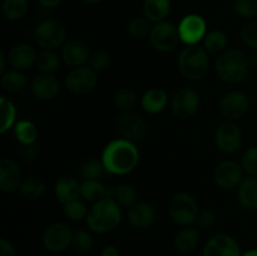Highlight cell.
<instances>
[{"label": "cell", "mask_w": 257, "mask_h": 256, "mask_svg": "<svg viewBox=\"0 0 257 256\" xmlns=\"http://www.w3.org/2000/svg\"><path fill=\"white\" fill-rule=\"evenodd\" d=\"M250 108V98L242 90H232L223 95L218 110L226 120L235 122L242 118Z\"/></svg>", "instance_id": "11"}, {"label": "cell", "mask_w": 257, "mask_h": 256, "mask_svg": "<svg viewBox=\"0 0 257 256\" xmlns=\"http://www.w3.org/2000/svg\"><path fill=\"white\" fill-rule=\"evenodd\" d=\"M14 136L19 145H30L37 143L38 128L32 120L22 119L14 125Z\"/></svg>", "instance_id": "31"}, {"label": "cell", "mask_w": 257, "mask_h": 256, "mask_svg": "<svg viewBox=\"0 0 257 256\" xmlns=\"http://www.w3.org/2000/svg\"><path fill=\"white\" fill-rule=\"evenodd\" d=\"M100 256H119V251L115 246H105L102 251V255Z\"/></svg>", "instance_id": "49"}, {"label": "cell", "mask_w": 257, "mask_h": 256, "mask_svg": "<svg viewBox=\"0 0 257 256\" xmlns=\"http://www.w3.org/2000/svg\"><path fill=\"white\" fill-rule=\"evenodd\" d=\"M22 181L19 165L12 158H3L0 161V190L3 192L19 190Z\"/></svg>", "instance_id": "21"}, {"label": "cell", "mask_w": 257, "mask_h": 256, "mask_svg": "<svg viewBox=\"0 0 257 256\" xmlns=\"http://www.w3.org/2000/svg\"><path fill=\"white\" fill-rule=\"evenodd\" d=\"M115 130L120 138L137 143L148 136V123L143 117L133 112L123 113L115 120Z\"/></svg>", "instance_id": "7"}, {"label": "cell", "mask_w": 257, "mask_h": 256, "mask_svg": "<svg viewBox=\"0 0 257 256\" xmlns=\"http://www.w3.org/2000/svg\"><path fill=\"white\" fill-rule=\"evenodd\" d=\"M168 104V94L162 88H151L146 90L141 99L143 110L148 114H158L163 112Z\"/></svg>", "instance_id": "22"}, {"label": "cell", "mask_w": 257, "mask_h": 256, "mask_svg": "<svg viewBox=\"0 0 257 256\" xmlns=\"http://www.w3.org/2000/svg\"><path fill=\"white\" fill-rule=\"evenodd\" d=\"M84 2L89 5H95V4H98V3L102 2V0H84Z\"/></svg>", "instance_id": "53"}, {"label": "cell", "mask_w": 257, "mask_h": 256, "mask_svg": "<svg viewBox=\"0 0 257 256\" xmlns=\"http://www.w3.org/2000/svg\"><path fill=\"white\" fill-rule=\"evenodd\" d=\"M242 131L235 122L227 120V122L218 125V128L216 130V147L226 155H231V153H235L236 151H238V148L242 145Z\"/></svg>", "instance_id": "15"}, {"label": "cell", "mask_w": 257, "mask_h": 256, "mask_svg": "<svg viewBox=\"0 0 257 256\" xmlns=\"http://www.w3.org/2000/svg\"><path fill=\"white\" fill-rule=\"evenodd\" d=\"M178 34L185 45H196L203 42L207 34L206 20L198 14H188L178 24Z\"/></svg>", "instance_id": "12"}, {"label": "cell", "mask_w": 257, "mask_h": 256, "mask_svg": "<svg viewBox=\"0 0 257 256\" xmlns=\"http://www.w3.org/2000/svg\"><path fill=\"white\" fill-rule=\"evenodd\" d=\"M15 248L12 243L5 238L0 240V256H15Z\"/></svg>", "instance_id": "47"}, {"label": "cell", "mask_w": 257, "mask_h": 256, "mask_svg": "<svg viewBox=\"0 0 257 256\" xmlns=\"http://www.w3.org/2000/svg\"><path fill=\"white\" fill-rule=\"evenodd\" d=\"M7 60L8 57L4 54V52L0 53V73H5L7 72Z\"/></svg>", "instance_id": "50"}, {"label": "cell", "mask_w": 257, "mask_h": 256, "mask_svg": "<svg viewBox=\"0 0 257 256\" xmlns=\"http://www.w3.org/2000/svg\"><path fill=\"white\" fill-rule=\"evenodd\" d=\"M107 197L115 201L120 207L130 208L138 201V193L135 186L130 183H120V185L108 187Z\"/></svg>", "instance_id": "25"}, {"label": "cell", "mask_w": 257, "mask_h": 256, "mask_svg": "<svg viewBox=\"0 0 257 256\" xmlns=\"http://www.w3.org/2000/svg\"><path fill=\"white\" fill-rule=\"evenodd\" d=\"M0 110H2V127L0 132L4 135L13 125L17 124V108L14 103L7 97L0 98Z\"/></svg>", "instance_id": "34"}, {"label": "cell", "mask_w": 257, "mask_h": 256, "mask_svg": "<svg viewBox=\"0 0 257 256\" xmlns=\"http://www.w3.org/2000/svg\"><path fill=\"white\" fill-rule=\"evenodd\" d=\"M240 243L230 235L213 236L206 242L202 256H241Z\"/></svg>", "instance_id": "17"}, {"label": "cell", "mask_w": 257, "mask_h": 256, "mask_svg": "<svg viewBox=\"0 0 257 256\" xmlns=\"http://www.w3.org/2000/svg\"><path fill=\"white\" fill-rule=\"evenodd\" d=\"M37 50L29 43H19L15 44L12 49L8 53V63L12 67V69L24 70L29 69L32 65L35 64L37 62Z\"/></svg>", "instance_id": "20"}, {"label": "cell", "mask_w": 257, "mask_h": 256, "mask_svg": "<svg viewBox=\"0 0 257 256\" xmlns=\"http://www.w3.org/2000/svg\"><path fill=\"white\" fill-rule=\"evenodd\" d=\"M215 70L218 78L223 82L238 84L250 74V58L238 49H227L216 59Z\"/></svg>", "instance_id": "2"}, {"label": "cell", "mask_w": 257, "mask_h": 256, "mask_svg": "<svg viewBox=\"0 0 257 256\" xmlns=\"http://www.w3.org/2000/svg\"><path fill=\"white\" fill-rule=\"evenodd\" d=\"M243 167L236 161H223L218 163L213 172V180L216 185L222 190H233L237 188L243 181Z\"/></svg>", "instance_id": "14"}, {"label": "cell", "mask_w": 257, "mask_h": 256, "mask_svg": "<svg viewBox=\"0 0 257 256\" xmlns=\"http://www.w3.org/2000/svg\"><path fill=\"white\" fill-rule=\"evenodd\" d=\"M43 8H48V9H52V8L59 7L63 3V0H37Z\"/></svg>", "instance_id": "48"}, {"label": "cell", "mask_w": 257, "mask_h": 256, "mask_svg": "<svg viewBox=\"0 0 257 256\" xmlns=\"http://www.w3.org/2000/svg\"><path fill=\"white\" fill-rule=\"evenodd\" d=\"M241 39L247 47L257 49V19L248 20L241 28Z\"/></svg>", "instance_id": "42"}, {"label": "cell", "mask_w": 257, "mask_h": 256, "mask_svg": "<svg viewBox=\"0 0 257 256\" xmlns=\"http://www.w3.org/2000/svg\"><path fill=\"white\" fill-rule=\"evenodd\" d=\"M102 162L107 173L124 176L133 172L140 162V151L136 143L123 138L110 141L102 152Z\"/></svg>", "instance_id": "1"}, {"label": "cell", "mask_w": 257, "mask_h": 256, "mask_svg": "<svg viewBox=\"0 0 257 256\" xmlns=\"http://www.w3.org/2000/svg\"><path fill=\"white\" fill-rule=\"evenodd\" d=\"M250 64H251V68H253V69H257V49L253 50V53L251 54Z\"/></svg>", "instance_id": "51"}, {"label": "cell", "mask_w": 257, "mask_h": 256, "mask_svg": "<svg viewBox=\"0 0 257 256\" xmlns=\"http://www.w3.org/2000/svg\"><path fill=\"white\" fill-rule=\"evenodd\" d=\"M34 40L42 49L55 50L63 47L67 37V30L60 20L48 18L42 20L34 28Z\"/></svg>", "instance_id": "5"}, {"label": "cell", "mask_w": 257, "mask_h": 256, "mask_svg": "<svg viewBox=\"0 0 257 256\" xmlns=\"http://www.w3.org/2000/svg\"><path fill=\"white\" fill-rule=\"evenodd\" d=\"M28 0H4L3 2V14L10 22L20 20L28 12Z\"/></svg>", "instance_id": "35"}, {"label": "cell", "mask_w": 257, "mask_h": 256, "mask_svg": "<svg viewBox=\"0 0 257 256\" xmlns=\"http://www.w3.org/2000/svg\"><path fill=\"white\" fill-rule=\"evenodd\" d=\"M136 103H137V95L131 88L122 87L115 92L114 105L120 112H132L133 108L136 107Z\"/></svg>", "instance_id": "36"}, {"label": "cell", "mask_w": 257, "mask_h": 256, "mask_svg": "<svg viewBox=\"0 0 257 256\" xmlns=\"http://www.w3.org/2000/svg\"><path fill=\"white\" fill-rule=\"evenodd\" d=\"M54 193L57 200L63 205L69 201L77 200L80 196V182L70 176H62L55 182Z\"/></svg>", "instance_id": "23"}, {"label": "cell", "mask_w": 257, "mask_h": 256, "mask_svg": "<svg viewBox=\"0 0 257 256\" xmlns=\"http://www.w3.org/2000/svg\"><path fill=\"white\" fill-rule=\"evenodd\" d=\"M216 222V216L212 211L210 210H201L198 213V217L196 223L201 228H211Z\"/></svg>", "instance_id": "46"}, {"label": "cell", "mask_w": 257, "mask_h": 256, "mask_svg": "<svg viewBox=\"0 0 257 256\" xmlns=\"http://www.w3.org/2000/svg\"><path fill=\"white\" fill-rule=\"evenodd\" d=\"M74 232L72 228L63 222H54L45 228L43 233V246L50 252H63L73 245Z\"/></svg>", "instance_id": "10"}, {"label": "cell", "mask_w": 257, "mask_h": 256, "mask_svg": "<svg viewBox=\"0 0 257 256\" xmlns=\"http://www.w3.org/2000/svg\"><path fill=\"white\" fill-rule=\"evenodd\" d=\"M151 29H152V25H151V22L145 15L143 17H135L128 23L127 27L128 33L135 39H142V38L150 37Z\"/></svg>", "instance_id": "39"}, {"label": "cell", "mask_w": 257, "mask_h": 256, "mask_svg": "<svg viewBox=\"0 0 257 256\" xmlns=\"http://www.w3.org/2000/svg\"><path fill=\"white\" fill-rule=\"evenodd\" d=\"M237 201L243 208L257 211V176H248L243 178L237 187Z\"/></svg>", "instance_id": "24"}, {"label": "cell", "mask_w": 257, "mask_h": 256, "mask_svg": "<svg viewBox=\"0 0 257 256\" xmlns=\"http://www.w3.org/2000/svg\"><path fill=\"white\" fill-rule=\"evenodd\" d=\"M241 165L248 176H257V146H252L243 152Z\"/></svg>", "instance_id": "43"}, {"label": "cell", "mask_w": 257, "mask_h": 256, "mask_svg": "<svg viewBox=\"0 0 257 256\" xmlns=\"http://www.w3.org/2000/svg\"><path fill=\"white\" fill-rule=\"evenodd\" d=\"M30 92L37 99L43 102L52 100L60 93V82L54 74L42 73L30 82Z\"/></svg>", "instance_id": "18"}, {"label": "cell", "mask_w": 257, "mask_h": 256, "mask_svg": "<svg viewBox=\"0 0 257 256\" xmlns=\"http://www.w3.org/2000/svg\"><path fill=\"white\" fill-rule=\"evenodd\" d=\"M62 60L72 68L83 67L90 58V49L82 39H70L62 47Z\"/></svg>", "instance_id": "19"}, {"label": "cell", "mask_w": 257, "mask_h": 256, "mask_svg": "<svg viewBox=\"0 0 257 256\" xmlns=\"http://www.w3.org/2000/svg\"><path fill=\"white\" fill-rule=\"evenodd\" d=\"M208 54L210 53L203 48V45H185L177 59V67L181 75L192 82L205 78L210 69Z\"/></svg>", "instance_id": "4"}, {"label": "cell", "mask_w": 257, "mask_h": 256, "mask_svg": "<svg viewBox=\"0 0 257 256\" xmlns=\"http://www.w3.org/2000/svg\"><path fill=\"white\" fill-rule=\"evenodd\" d=\"M143 15L151 23H160L166 20L172 9L171 0H145L142 5Z\"/></svg>", "instance_id": "26"}, {"label": "cell", "mask_w": 257, "mask_h": 256, "mask_svg": "<svg viewBox=\"0 0 257 256\" xmlns=\"http://www.w3.org/2000/svg\"><path fill=\"white\" fill-rule=\"evenodd\" d=\"M105 172L107 171L102 160H97V158L84 161L79 167V173L83 180H100V177Z\"/></svg>", "instance_id": "37"}, {"label": "cell", "mask_w": 257, "mask_h": 256, "mask_svg": "<svg viewBox=\"0 0 257 256\" xmlns=\"http://www.w3.org/2000/svg\"><path fill=\"white\" fill-rule=\"evenodd\" d=\"M88 208L85 206V203L83 201H80L79 198L77 200L69 201V202L64 203L63 205V212L67 216V218H69L70 221H74V222H79L87 218L88 216Z\"/></svg>", "instance_id": "38"}, {"label": "cell", "mask_w": 257, "mask_h": 256, "mask_svg": "<svg viewBox=\"0 0 257 256\" xmlns=\"http://www.w3.org/2000/svg\"><path fill=\"white\" fill-rule=\"evenodd\" d=\"M227 45V35L225 32L220 29H213L207 32L205 39H203V48L210 54H218L225 52Z\"/></svg>", "instance_id": "33"}, {"label": "cell", "mask_w": 257, "mask_h": 256, "mask_svg": "<svg viewBox=\"0 0 257 256\" xmlns=\"http://www.w3.org/2000/svg\"><path fill=\"white\" fill-rule=\"evenodd\" d=\"M35 64H37L38 69L44 74H53L59 69L60 58L54 50L42 49L38 53Z\"/></svg>", "instance_id": "32"}, {"label": "cell", "mask_w": 257, "mask_h": 256, "mask_svg": "<svg viewBox=\"0 0 257 256\" xmlns=\"http://www.w3.org/2000/svg\"><path fill=\"white\" fill-rule=\"evenodd\" d=\"M73 246L79 252H87L93 247V237L85 230H78L73 236Z\"/></svg>", "instance_id": "44"}, {"label": "cell", "mask_w": 257, "mask_h": 256, "mask_svg": "<svg viewBox=\"0 0 257 256\" xmlns=\"http://www.w3.org/2000/svg\"><path fill=\"white\" fill-rule=\"evenodd\" d=\"M200 241V233L195 227L182 228L175 237V248L180 253H190L197 247Z\"/></svg>", "instance_id": "27"}, {"label": "cell", "mask_w": 257, "mask_h": 256, "mask_svg": "<svg viewBox=\"0 0 257 256\" xmlns=\"http://www.w3.org/2000/svg\"><path fill=\"white\" fill-rule=\"evenodd\" d=\"M18 191H19L20 196L25 200L35 201L44 195L45 183L42 178L37 177V176H29L22 181Z\"/></svg>", "instance_id": "29"}, {"label": "cell", "mask_w": 257, "mask_h": 256, "mask_svg": "<svg viewBox=\"0 0 257 256\" xmlns=\"http://www.w3.org/2000/svg\"><path fill=\"white\" fill-rule=\"evenodd\" d=\"M233 10L238 17L246 20H253L257 18V0H235Z\"/></svg>", "instance_id": "40"}, {"label": "cell", "mask_w": 257, "mask_h": 256, "mask_svg": "<svg viewBox=\"0 0 257 256\" xmlns=\"http://www.w3.org/2000/svg\"><path fill=\"white\" fill-rule=\"evenodd\" d=\"M108 187L100 180H83L80 182V196L84 201L95 203L107 197Z\"/></svg>", "instance_id": "28"}, {"label": "cell", "mask_w": 257, "mask_h": 256, "mask_svg": "<svg viewBox=\"0 0 257 256\" xmlns=\"http://www.w3.org/2000/svg\"><path fill=\"white\" fill-rule=\"evenodd\" d=\"M148 38H150L152 47L161 53L172 52L177 48L178 43L181 42L178 28L167 20L155 23V25H152Z\"/></svg>", "instance_id": "8"}, {"label": "cell", "mask_w": 257, "mask_h": 256, "mask_svg": "<svg viewBox=\"0 0 257 256\" xmlns=\"http://www.w3.org/2000/svg\"><path fill=\"white\" fill-rule=\"evenodd\" d=\"M241 256H257V248H251V250L246 251V252L242 253Z\"/></svg>", "instance_id": "52"}, {"label": "cell", "mask_w": 257, "mask_h": 256, "mask_svg": "<svg viewBox=\"0 0 257 256\" xmlns=\"http://www.w3.org/2000/svg\"><path fill=\"white\" fill-rule=\"evenodd\" d=\"M168 211L173 222L183 227H188L196 223L201 210L192 195L187 192H180L172 197Z\"/></svg>", "instance_id": "6"}, {"label": "cell", "mask_w": 257, "mask_h": 256, "mask_svg": "<svg viewBox=\"0 0 257 256\" xmlns=\"http://www.w3.org/2000/svg\"><path fill=\"white\" fill-rule=\"evenodd\" d=\"M88 62H89V67L93 70L99 73L109 67L110 62H112V55H110V53L108 50L98 49L93 54H90V58Z\"/></svg>", "instance_id": "41"}, {"label": "cell", "mask_w": 257, "mask_h": 256, "mask_svg": "<svg viewBox=\"0 0 257 256\" xmlns=\"http://www.w3.org/2000/svg\"><path fill=\"white\" fill-rule=\"evenodd\" d=\"M127 218L132 227L137 230H147L152 227L157 220V211L152 203L147 201H137L128 208Z\"/></svg>", "instance_id": "16"}, {"label": "cell", "mask_w": 257, "mask_h": 256, "mask_svg": "<svg viewBox=\"0 0 257 256\" xmlns=\"http://www.w3.org/2000/svg\"><path fill=\"white\" fill-rule=\"evenodd\" d=\"M200 104V95L192 88H182L177 90L171 99V109L180 119H187L195 115Z\"/></svg>", "instance_id": "13"}, {"label": "cell", "mask_w": 257, "mask_h": 256, "mask_svg": "<svg viewBox=\"0 0 257 256\" xmlns=\"http://www.w3.org/2000/svg\"><path fill=\"white\" fill-rule=\"evenodd\" d=\"M0 83L4 90L9 93H19L27 88L28 78L20 70L9 69L5 73H3L0 78Z\"/></svg>", "instance_id": "30"}, {"label": "cell", "mask_w": 257, "mask_h": 256, "mask_svg": "<svg viewBox=\"0 0 257 256\" xmlns=\"http://www.w3.org/2000/svg\"><path fill=\"white\" fill-rule=\"evenodd\" d=\"M20 157L27 162H34L38 160L40 155V147L38 143H30V145H19L18 151Z\"/></svg>", "instance_id": "45"}, {"label": "cell", "mask_w": 257, "mask_h": 256, "mask_svg": "<svg viewBox=\"0 0 257 256\" xmlns=\"http://www.w3.org/2000/svg\"><path fill=\"white\" fill-rule=\"evenodd\" d=\"M98 84V74L90 67L73 68L65 77V87L69 92L77 95L92 93Z\"/></svg>", "instance_id": "9"}, {"label": "cell", "mask_w": 257, "mask_h": 256, "mask_svg": "<svg viewBox=\"0 0 257 256\" xmlns=\"http://www.w3.org/2000/svg\"><path fill=\"white\" fill-rule=\"evenodd\" d=\"M87 226L95 233H108L114 231L122 222L120 206L112 198H103L93 203L85 218Z\"/></svg>", "instance_id": "3"}]
</instances>
